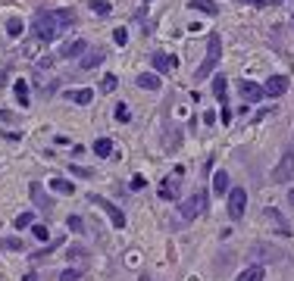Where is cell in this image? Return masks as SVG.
<instances>
[{
	"label": "cell",
	"mask_w": 294,
	"mask_h": 281,
	"mask_svg": "<svg viewBox=\"0 0 294 281\" xmlns=\"http://www.w3.org/2000/svg\"><path fill=\"white\" fill-rule=\"evenodd\" d=\"M31 31H34V38H38V41H53L63 28H60V22H56L53 9H38L34 19H31Z\"/></svg>",
	"instance_id": "cell-1"
},
{
	"label": "cell",
	"mask_w": 294,
	"mask_h": 281,
	"mask_svg": "<svg viewBox=\"0 0 294 281\" xmlns=\"http://www.w3.org/2000/svg\"><path fill=\"white\" fill-rule=\"evenodd\" d=\"M219 56H222V38L213 31V34L207 38V56H204V63L194 69V78H197V81H204V78L213 75V69H216V63H219Z\"/></svg>",
	"instance_id": "cell-2"
},
{
	"label": "cell",
	"mask_w": 294,
	"mask_h": 281,
	"mask_svg": "<svg viewBox=\"0 0 294 281\" xmlns=\"http://www.w3.org/2000/svg\"><path fill=\"white\" fill-rule=\"evenodd\" d=\"M207 209V191H197V194H191L185 203H179V213H182V219L185 222H194L197 216H201Z\"/></svg>",
	"instance_id": "cell-3"
},
{
	"label": "cell",
	"mask_w": 294,
	"mask_h": 281,
	"mask_svg": "<svg viewBox=\"0 0 294 281\" xmlns=\"http://www.w3.org/2000/svg\"><path fill=\"white\" fill-rule=\"evenodd\" d=\"M91 203H94V206H100L103 213L110 216V222H113L116 228H125V213H122V209L116 206V203H110L107 197H97V194H91Z\"/></svg>",
	"instance_id": "cell-4"
},
{
	"label": "cell",
	"mask_w": 294,
	"mask_h": 281,
	"mask_svg": "<svg viewBox=\"0 0 294 281\" xmlns=\"http://www.w3.org/2000/svg\"><path fill=\"white\" fill-rule=\"evenodd\" d=\"M291 178H294V150H285L282 159H279V166L273 169V181L285 184V181H291Z\"/></svg>",
	"instance_id": "cell-5"
},
{
	"label": "cell",
	"mask_w": 294,
	"mask_h": 281,
	"mask_svg": "<svg viewBox=\"0 0 294 281\" xmlns=\"http://www.w3.org/2000/svg\"><path fill=\"white\" fill-rule=\"evenodd\" d=\"M244 206H248V191H244V187H229V216L241 219Z\"/></svg>",
	"instance_id": "cell-6"
},
{
	"label": "cell",
	"mask_w": 294,
	"mask_h": 281,
	"mask_svg": "<svg viewBox=\"0 0 294 281\" xmlns=\"http://www.w3.org/2000/svg\"><path fill=\"white\" fill-rule=\"evenodd\" d=\"M291 88V81L285 75H273V78H266V85H263V94H269V97H282Z\"/></svg>",
	"instance_id": "cell-7"
},
{
	"label": "cell",
	"mask_w": 294,
	"mask_h": 281,
	"mask_svg": "<svg viewBox=\"0 0 294 281\" xmlns=\"http://www.w3.org/2000/svg\"><path fill=\"white\" fill-rule=\"evenodd\" d=\"M154 69L157 72H175V69H179V60L169 56V53H154Z\"/></svg>",
	"instance_id": "cell-8"
},
{
	"label": "cell",
	"mask_w": 294,
	"mask_h": 281,
	"mask_svg": "<svg viewBox=\"0 0 294 281\" xmlns=\"http://www.w3.org/2000/svg\"><path fill=\"white\" fill-rule=\"evenodd\" d=\"M241 97L248 100V103H260L263 88H260V85H254V81H241Z\"/></svg>",
	"instance_id": "cell-9"
},
{
	"label": "cell",
	"mask_w": 294,
	"mask_h": 281,
	"mask_svg": "<svg viewBox=\"0 0 294 281\" xmlns=\"http://www.w3.org/2000/svg\"><path fill=\"white\" fill-rule=\"evenodd\" d=\"M160 197L163 200H175V197H179V178H163V184H160Z\"/></svg>",
	"instance_id": "cell-10"
},
{
	"label": "cell",
	"mask_w": 294,
	"mask_h": 281,
	"mask_svg": "<svg viewBox=\"0 0 294 281\" xmlns=\"http://www.w3.org/2000/svg\"><path fill=\"white\" fill-rule=\"evenodd\" d=\"M103 60H107V50H88V56H81V69H97Z\"/></svg>",
	"instance_id": "cell-11"
},
{
	"label": "cell",
	"mask_w": 294,
	"mask_h": 281,
	"mask_svg": "<svg viewBox=\"0 0 294 281\" xmlns=\"http://www.w3.org/2000/svg\"><path fill=\"white\" fill-rule=\"evenodd\" d=\"M31 197H34V203H38V209H44V213H50V209H53L50 197H44V191H41V184H38V181L31 184Z\"/></svg>",
	"instance_id": "cell-12"
},
{
	"label": "cell",
	"mask_w": 294,
	"mask_h": 281,
	"mask_svg": "<svg viewBox=\"0 0 294 281\" xmlns=\"http://www.w3.org/2000/svg\"><path fill=\"white\" fill-rule=\"evenodd\" d=\"M81 50H88V44L81 41V38H75V41H69L63 47V56H66V60H75V56H81Z\"/></svg>",
	"instance_id": "cell-13"
},
{
	"label": "cell",
	"mask_w": 294,
	"mask_h": 281,
	"mask_svg": "<svg viewBox=\"0 0 294 281\" xmlns=\"http://www.w3.org/2000/svg\"><path fill=\"white\" fill-rule=\"evenodd\" d=\"M266 219H273V222H276V231H279V234H291V225H288L285 219H282L279 209H266Z\"/></svg>",
	"instance_id": "cell-14"
},
{
	"label": "cell",
	"mask_w": 294,
	"mask_h": 281,
	"mask_svg": "<svg viewBox=\"0 0 294 281\" xmlns=\"http://www.w3.org/2000/svg\"><path fill=\"white\" fill-rule=\"evenodd\" d=\"M263 275H266V272H263V266H248L235 281H263Z\"/></svg>",
	"instance_id": "cell-15"
},
{
	"label": "cell",
	"mask_w": 294,
	"mask_h": 281,
	"mask_svg": "<svg viewBox=\"0 0 294 281\" xmlns=\"http://www.w3.org/2000/svg\"><path fill=\"white\" fill-rule=\"evenodd\" d=\"M138 88H144V91H157L160 88V78L154 72H144V75H138Z\"/></svg>",
	"instance_id": "cell-16"
},
{
	"label": "cell",
	"mask_w": 294,
	"mask_h": 281,
	"mask_svg": "<svg viewBox=\"0 0 294 281\" xmlns=\"http://www.w3.org/2000/svg\"><path fill=\"white\" fill-rule=\"evenodd\" d=\"M94 153H97L100 159L110 156V153H113V140H110V138H97V140H94Z\"/></svg>",
	"instance_id": "cell-17"
},
{
	"label": "cell",
	"mask_w": 294,
	"mask_h": 281,
	"mask_svg": "<svg viewBox=\"0 0 294 281\" xmlns=\"http://www.w3.org/2000/svg\"><path fill=\"white\" fill-rule=\"evenodd\" d=\"M188 6H194V9H201V13H207V16H216L219 13V6L213 3V0H191Z\"/></svg>",
	"instance_id": "cell-18"
},
{
	"label": "cell",
	"mask_w": 294,
	"mask_h": 281,
	"mask_svg": "<svg viewBox=\"0 0 294 281\" xmlns=\"http://www.w3.org/2000/svg\"><path fill=\"white\" fill-rule=\"evenodd\" d=\"M213 191H216V194H226V191H229V172L219 169V172L213 175Z\"/></svg>",
	"instance_id": "cell-19"
},
{
	"label": "cell",
	"mask_w": 294,
	"mask_h": 281,
	"mask_svg": "<svg viewBox=\"0 0 294 281\" xmlns=\"http://www.w3.org/2000/svg\"><path fill=\"white\" fill-rule=\"evenodd\" d=\"M69 97H72L75 103H81V107H85V103H91V100H94V91H91V88H81V91H72Z\"/></svg>",
	"instance_id": "cell-20"
},
{
	"label": "cell",
	"mask_w": 294,
	"mask_h": 281,
	"mask_svg": "<svg viewBox=\"0 0 294 281\" xmlns=\"http://www.w3.org/2000/svg\"><path fill=\"white\" fill-rule=\"evenodd\" d=\"M226 91H229V81L222 78V75H216V78H213V94H216L222 103H226Z\"/></svg>",
	"instance_id": "cell-21"
},
{
	"label": "cell",
	"mask_w": 294,
	"mask_h": 281,
	"mask_svg": "<svg viewBox=\"0 0 294 281\" xmlns=\"http://www.w3.org/2000/svg\"><path fill=\"white\" fill-rule=\"evenodd\" d=\"M50 187L56 194H72L75 187H72V181H66V178H50Z\"/></svg>",
	"instance_id": "cell-22"
},
{
	"label": "cell",
	"mask_w": 294,
	"mask_h": 281,
	"mask_svg": "<svg viewBox=\"0 0 294 281\" xmlns=\"http://www.w3.org/2000/svg\"><path fill=\"white\" fill-rule=\"evenodd\" d=\"M53 13H56L60 28H66V25H72V22H75V13H72V9H53Z\"/></svg>",
	"instance_id": "cell-23"
},
{
	"label": "cell",
	"mask_w": 294,
	"mask_h": 281,
	"mask_svg": "<svg viewBox=\"0 0 294 281\" xmlns=\"http://www.w3.org/2000/svg\"><path fill=\"white\" fill-rule=\"evenodd\" d=\"M16 100L22 103V107H28V88H25V81H16Z\"/></svg>",
	"instance_id": "cell-24"
},
{
	"label": "cell",
	"mask_w": 294,
	"mask_h": 281,
	"mask_svg": "<svg viewBox=\"0 0 294 281\" xmlns=\"http://www.w3.org/2000/svg\"><path fill=\"white\" fill-rule=\"evenodd\" d=\"M0 250H22L19 238H0Z\"/></svg>",
	"instance_id": "cell-25"
},
{
	"label": "cell",
	"mask_w": 294,
	"mask_h": 281,
	"mask_svg": "<svg viewBox=\"0 0 294 281\" xmlns=\"http://www.w3.org/2000/svg\"><path fill=\"white\" fill-rule=\"evenodd\" d=\"M116 85H119V81H116V75H103L100 91H103V94H113V91H116Z\"/></svg>",
	"instance_id": "cell-26"
},
{
	"label": "cell",
	"mask_w": 294,
	"mask_h": 281,
	"mask_svg": "<svg viewBox=\"0 0 294 281\" xmlns=\"http://www.w3.org/2000/svg\"><path fill=\"white\" fill-rule=\"evenodd\" d=\"M91 9H94V13H97V16H110V3H107V0H94V3H91Z\"/></svg>",
	"instance_id": "cell-27"
},
{
	"label": "cell",
	"mask_w": 294,
	"mask_h": 281,
	"mask_svg": "<svg viewBox=\"0 0 294 281\" xmlns=\"http://www.w3.org/2000/svg\"><path fill=\"white\" fill-rule=\"evenodd\" d=\"M69 228H72L75 234H85V222H81V216H69V222H66Z\"/></svg>",
	"instance_id": "cell-28"
},
{
	"label": "cell",
	"mask_w": 294,
	"mask_h": 281,
	"mask_svg": "<svg viewBox=\"0 0 294 281\" xmlns=\"http://www.w3.org/2000/svg\"><path fill=\"white\" fill-rule=\"evenodd\" d=\"M6 31H9V38H19V34H22V22L19 19H9L6 22Z\"/></svg>",
	"instance_id": "cell-29"
},
{
	"label": "cell",
	"mask_w": 294,
	"mask_h": 281,
	"mask_svg": "<svg viewBox=\"0 0 294 281\" xmlns=\"http://www.w3.org/2000/svg\"><path fill=\"white\" fill-rule=\"evenodd\" d=\"M69 260H88V250L85 247H72L69 250Z\"/></svg>",
	"instance_id": "cell-30"
},
{
	"label": "cell",
	"mask_w": 294,
	"mask_h": 281,
	"mask_svg": "<svg viewBox=\"0 0 294 281\" xmlns=\"http://www.w3.org/2000/svg\"><path fill=\"white\" fill-rule=\"evenodd\" d=\"M81 275H78V269H66V272L60 275V281H78Z\"/></svg>",
	"instance_id": "cell-31"
},
{
	"label": "cell",
	"mask_w": 294,
	"mask_h": 281,
	"mask_svg": "<svg viewBox=\"0 0 294 281\" xmlns=\"http://www.w3.org/2000/svg\"><path fill=\"white\" fill-rule=\"evenodd\" d=\"M31 219H34L31 213H22V216L16 219V228H25V225H31Z\"/></svg>",
	"instance_id": "cell-32"
},
{
	"label": "cell",
	"mask_w": 294,
	"mask_h": 281,
	"mask_svg": "<svg viewBox=\"0 0 294 281\" xmlns=\"http://www.w3.org/2000/svg\"><path fill=\"white\" fill-rule=\"evenodd\" d=\"M113 38H116V44H125V41H128V31H125V28H116Z\"/></svg>",
	"instance_id": "cell-33"
},
{
	"label": "cell",
	"mask_w": 294,
	"mask_h": 281,
	"mask_svg": "<svg viewBox=\"0 0 294 281\" xmlns=\"http://www.w3.org/2000/svg\"><path fill=\"white\" fill-rule=\"evenodd\" d=\"M116 119H119V122H128V107H122V103H119V107H116Z\"/></svg>",
	"instance_id": "cell-34"
},
{
	"label": "cell",
	"mask_w": 294,
	"mask_h": 281,
	"mask_svg": "<svg viewBox=\"0 0 294 281\" xmlns=\"http://www.w3.org/2000/svg\"><path fill=\"white\" fill-rule=\"evenodd\" d=\"M31 231H34V238H38V241H47V234H50V231H47L44 225H34Z\"/></svg>",
	"instance_id": "cell-35"
},
{
	"label": "cell",
	"mask_w": 294,
	"mask_h": 281,
	"mask_svg": "<svg viewBox=\"0 0 294 281\" xmlns=\"http://www.w3.org/2000/svg\"><path fill=\"white\" fill-rule=\"evenodd\" d=\"M72 175H78V178H91V169H85V166H72Z\"/></svg>",
	"instance_id": "cell-36"
},
{
	"label": "cell",
	"mask_w": 294,
	"mask_h": 281,
	"mask_svg": "<svg viewBox=\"0 0 294 281\" xmlns=\"http://www.w3.org/2000/svg\"><path fill=\"white\" fill-rule=\"evenodd\" d=\"M141 187H144V178H141V175H135V178H132V191H141Z\"/></svg>",
	"instance_id": "cell-37"
},
{
	"label": "cell",
	"mask_w": 294,
	"mask_h": 281,
	"mask_svg": "<svg viewBox=\"0 0 294 281\" xmlns=\"http://www.w3.org/2000/svg\"><path fill=\"white\" fill-rule=\"evenodd\" d=\"M229 122H232V110L222 107V125H229Z\"/></svg>",
	"instance_id": "cell-38"
},
{
	"label": "cell",
	"mask_w": 294,
	"mask_h": 281,
	"mask_svg": "<svg viewBox=\"0 0 294 281\" xmlns=\"http://www.w3.org/2000/svg\"><path fill=\"white\" fill-rule=\"evenodd\" d=\"M288 203L294 206V187H291V191H288Z\"/></svg>",
	"instance_id": "cell-39"
},
{
	"label": "cell",
	"mask_w": 294,
	"mask_h": 281,
	"mask_svg": "<svg viewBox=\"0 0 294 281\" xmlns=\"http://www.w3.org/2000/svg\"><path fill=\"white\" fill-rule=\"evenodd\" d=\"M141 281H150V278H147V275H144V278H141Z\"/></svg>",
	"instance_id": "cell-40"
},
{
	"label": "cell",
	"mask_w": 294,
	"mask_h": 281,
	"mask_svg": "<svg viewBox=\"0 0 294 281\" xmlns=\"http://www.w3.org/2000/svg\"><path fill=\"white\" fill-rule=\"evenodd\" d=\"M144 3H150V0H144Z\"/></svg>",
	"instance_id": "cell-41"
}]
</instances>
